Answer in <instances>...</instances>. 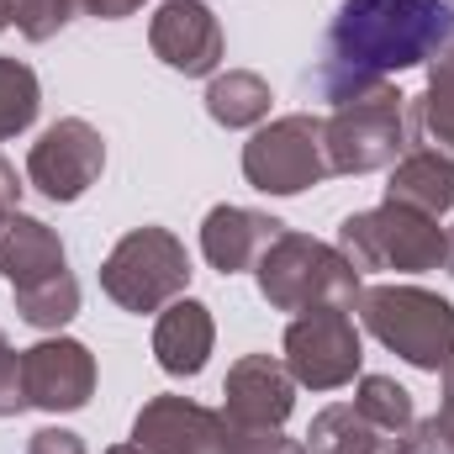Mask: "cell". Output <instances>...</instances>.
Segmentation results:
<instances>
[{"label": "cell", "instance_id": "cell-1", "mask_svg": "<svg viewBox=\"0 0 454 454\" xmlns=\"http://www.w3.org/2000/svg\"><path fill=\"white\" fill-rule=\"evenodd\" d=\"M450 0H339L323 32V59L307 74V90L343 106L402 69H428V59L450 43Z\"/></svg>", "mask_w": 454, "mask_h": 454}, {"label": "cell", "instance_id": "cell-2", "mask_svg": "<svg viewBox=\"0 0 454 454\" xmlns=\"http://www.w3.org/2000/svg\"><path fill=\"white\" fill-rule=\"evenodd\" d=\"M254 280H259V296L275 307V312H317V307H343L354 312L364 280L354 270V259L343 254L339 243H323L312 232H280L259 264H254Z\"/></svg>", "mask_w": 454, "mask_h": 454}, {"label": "cell", "instance_id": "cell-3", "mask_svg": "<svg viewBox=\"0 0 454 454\" xmlns=\"http://www.w3.org/2000/svg\"><path fill=\"white\" fill-rule=\"evenodd\" d=\"M364 333L386 343L396 359H407L412 370L439 375L454 359V301L423 286H364L354 301Z\"/></svg>", "mask_w": 454, "mask_h": 454}, {"label": "cell", "instance_id": "cell-4", "mask_svg": "<svg viewBox=\"0 0 454 454\" xmlns=\"http://www.w3.org/2000/svg\"><path fill=\"white\" fill-rule=\"evenodd\" d=\"M339 248L354 259L359 275L386 270V275H423V270H444L450 254V227L434 217L380 201L370 212H348L339 223Z\"/></svg>", "mask_w": 454, "mask_h": 454}, {"label": "cell", "instance_id": "cell-5", "mask_svg": "<svg viewBox=\"0 0 454 454\" xmlns=\"http://www.w3.org/2000/svg\"><path fill=\"white\" fill-rule=\"evenodd\" d=\"M191 286V254L185 243L159 223H143L116 238V248L101 259V291L112 296L121 312H164L180 301Z\"/></svg>", "mask_w": 454, "mask_h": 454}, {"label": "cell", "instance_id": "cell-6", "mask_svg": "<svg viewBox=\"0 0 454 454\" xmlns=\"http://www.w3.org/2000/svg\"><path fill=\"white\" fill-rule=\"evenodd\" d=\"M323 143H328V169L333 175L391 169L407 148H418L412 121H407V96L386 80V85L333 106V116L323 121Z\"/></svg>", "mask_w": 454, "mask_h": 454}, {"label": "cell", "instance_id": "cell-7", "mask_svg": "<svg viewBox=\"0 0 454 454\" xmlns=\"http://www.w3.org/2000/svg\"><path fill=\"white\" fill-rule=\"evenodd\" d=\"M328 169V143H323V116L291 112L275 116L264 127H254V137L243 143V180L264 196H301L312 185H323Z\"/></svg>", "mask_w": 454, "mask_h": 454}, {"label": "cell", "instance_id": "cell-8", "mask_svg": "<svg viewBox=\"0 0 454 454\" xmlns=\"http://www.w3.org/2000/svg\"><path fill=\"white\" fill-rule=\"evenodd\" d=\"M280 359L291 370L296 386L307 391H339L359 380V364H364V343L359 328L343 307H317V312H301L291 317L286 339H280Z\"/></svg>", "mask_w": 454, "mask_h": 454}, {"label": "cell", "instance_id": "cell-9", "mask_svg": "<svg viewBox=\"0 0 454 454\" xmlns=\"http://www.w3.org/2000/svg\"><path fill=\"white\" fill-rule=\"evenodd\" d=\"M101 169H106V137L85 116H59L27 153V185L59 207L80 201L101 180Z\"/></svg>", "mask_w": 454, "mask_h": 454}, {"label": "cell", "instance_id": "cell-10", "mask_svg": "<svg viewBox=\"0 0 454 454\" xmlns=\"http://www.w3.org/2000/svg\"><path fill=\"white\" fill-rule=\"evenodd\" d=\"M148 48H153V59L164 69H175L185 80H212L223 69L227 37L212 5H201V0H164L148 16Z\"/></svg>", "mask_w": 454, "mask_h": 454}, {"label": "cell", "instance_id": "cell-11", "mask_svg": "<svg viewBox=\"0 0 454 454\" xmlns=\"http://www.w3.org/2000/svg\"><path fill=\"white\" fill-rule=\"evenodd\" d=\"M21 391L37 412H80L96 396V354L64 333L37 339L32 348H21Z\"/></svg>", "mask_w": 454, "mask_h": 454}, {"label": "cell", "instance_id": "cell-12", "mask_svg": "<svg viewBox=\"0 0 454 454\" xmlns=\"http://www.w3.org/2000/svg\"><path fill=\"white\" fill-rule=\"evenodd\" d=\"M227 418L191 396H148L132 418V444L143 454H227Z\"/></svg>", "mask_w": 454, "mask_h": 454}, {"label": "cell", "instance_id": "cell-13", "mask_svg": "<svg viewBox=\"0 0 454 454\" xmlns=\"http://www.w3.org/2000/svg\"><path fill=\"white\" fill-rule=\"evenodd\" d=\"M296 412V380L275 354H243L223 380L227 428H286Z\"/></svg>", "mask_w": 454, "mask_h": 454}, {"label": "cell", "instance_id": "cell-14", "mask_svg": "<svg viewBox=\"0 0 454 454\" xmlns=\"http://www.w3.org/2000/svg\"><path fill=\"white\" fill-rule=\"evenodd\" d=\"M280 232H286L280 217L223 201V207H212V212L201 217V254H207V264H212L217 275H243V270L259 264V254H264Z\"/></svg>", "mask_w": 454, "mask_h": 454}, {"label": "cell", "instance_id": "cell-15", "mask_svg": "<svg viewBox=\"0 0 454 454\" xmlns=\"http://www.w3.org/2000/svg\"><path fill=\"white\" fill-rule=\"evenodd\" d=\"M212 343H217V323H212V307L196 301V296H180L159 312L153 323V359L164 375L175 380H191L207 370L212 359Z\"/></svg>", "mask_w": 454, "mask_h": 454}, {"label": "cell", "instance_id": "cell-16", "mask_svg": "<svg viewBox=\"0 0 454 454\" xmlns=\"http://www.w3.org/2000/svg\"><path fill=\"white\" fill-rule=\"evenodd\" d=\"M59 270H69V254H64V238L43 217H27V212L0 217V280L11 291L37 286V280H48Z\"/></svg>", "mask_w": 454, "mask_h": 454}, {"label": "cell", "instance_id": "cell-17", "mask_svg": "<svg viewBox=\"0 0 454 454\" xmlns=\"http://www.w3.org/2000/svg\"><path fill=\"white\" fill-rule=\"evenodd\" d=\"M386 201L412 207V212H423L434 223L450 217L454 212V153H444V148H407L391 164Z\"/></svg>", "mask_w": 454, "mask_h": 454}, {"label": "cell", "instance_id": "cell-18", "mask_svg": "<svg viewBox=\"0 0 454 454\" xmlns=\"http://www.w3.org/2000/svg\"><path fill=\"white\" fill-rule=\"evenodd\" d=\"M307 454H402V439L375 428L354 402H333V407H323L312 418Z\"/></svg>", "mask_w": 454, "mask_h": 454}, {"label": "cell", "instance_id": "cell-19", "mask_svg": "<svg viewBox=\"0 0 454 454\" xmlns=\"http://www.w3.org/2000/svg\"><path fill=\"white\" fill-rule=\"evenodd\" d=\"M407 121H412V137L454 153V32L450 43L428 59L423 96H407Z\"/></svg>", "mask_w": 454, "mask_h": 454}, {"label": "cell", "instance_id": "cell-20", "mask_svg": "<svg viewBox=\"0 0 454 454\" xmlns=\"http://www.w3.org/2000/svg\"><path fill=\"white\" fill-rule=\"evenodd\" d=\"M270 106H275V96H270V80L264 74H254V69H217L212 74V85H207V116L227 127V132H238V127H264L270 121Z\"/></svg>", "mask_w": 454, "mask_h": 454}, {"label": "cell", "instance_id": "cell-21", "mask_svg": "<svg viewBox=\"0 0 454 454\" xmlns=\"http://www.w3.org/2000/svg\"><path fill=\"white\" fill-rule=\"evenodd\" d=\"M16 317H21L27 328L59 333L64 323L80 317V280H74L69 270H59V275H48V280H37V286H21V291H16Z\"/></svg>", "mask_w": 454, "mask_h": 454}, {"label": "cell", "instance_id": "cell-22", "mask_svg": "<svg viewBox=\"0 0 454 454\" xmlns=\"http://www.w3.org/2000/svg\"><path fill=\"white\" fill-rule=\"evenodd\" d=\"M37 112H43V85H37L32 64L0 53V143L27 132L37 121Z\"/></svg>", "mask_w": 454, "mask_h": 454}, {"label": "cell", "instance_id": "cell-23", "mask_svg": "<svg viewBox=\"0 0 454 454\" xmlns=\"http://www.w3.org/2000/svg\"><path fill=\"white\" fill-rule=\"evenodd\" d=\"M354 407L375 423V428H386V434H407L412 428V418H418V407H412V391L407 386H396L391 375H359V386H354Z\"/></svg>", "mask_w": 454, "mask_h": 454}, {"label": "cell", "instance_id": "cell-24", "mask_svg": "<svg viewBox=\"0 0 454 454\" xmlns=\"http://www.w3.org/2000/svg\"><path fill=\"white\" fill-rule=\"evenodd\" d=\"M74 16H80V0H11V27H16L27 43L59 37Z\"/></svg>", "mask_w": 454, "mask_h": 454}, {"label": "cell", "instance_id": "cell-25", "mask_svg": "<svg viewBox=\"0 0 454 454\" xmlns=\"http://www.w3.org/2000/svg\"><path fill=\"white\" fill-rule=\"evenodd\" d=\"M402 454H454V428L434 418H412V428L402 434Z\"/></svg>", "mask_w": 454, "mask_h": 454}, {"label": "cell", "instance_id": "cell-26", "mask_svg": "<svg viewBox=\"0 0 454 454\" xmlns=\"http://www.w3.org/2000/svg\"><path fill=\"white\" fill-rule=\"evenodd\" d=\"M27 412V391H21V348H11V339L0 333V418Z\"/></svg>", "mask_w": 454, "mask_h": 454}, {"label": "cell", "instance_id": "cell-27", "mask_svg": "<svg viewBox=\"0 0 454 454\" xmlns=\"http://www.w3.org/2000/svg\"><path fill=\"white\" fill-rule=\"evenodd\" d=\"M27 454H90V450H85V439L69 434V428H37V434L27 439Z\"/></svg>", "mask_w": 454, "mask_h": 454}, {"label": "cell", "instance_id": "cell-28", "mask_svg": "<svg viewBox=\"0 0 454 454\" xmlns=\"http://www.w3.org/2000/svg\"><path fill=\"white\" fill-rule=\"evenodd\" d=\"M137 11H143V0H80V16H96V21H121Z\"/></svg>", "mask_w": 454, "mask_h": 454}, {"label": "cell", "instance_id": "cell-29", "mask_svg": "<svg viewBox=\"0 0 454 454\" xmlns=\"http://www.w3.org/2000/svg\"><path fill=\"white\" fill-rule=\"evenodd\" d=\"M5 212H21V180H16L11 159H0V217Z\"/></svg>", "mask_w": 454, "mask_h": 454}, {"label": "cell", "instance_id": "cell-30", "mask_svg": "<svg viewBox=\"0 0 454 454\" xmlns=\"http://www.w3.org/2000/svg\"><path fill=\"white\" fill-rule=\"evenodd\" d=\"M439 375H444V407H439V418H444V423L454 428V359L444 364V370H439Z\"/></svg>", "mask_w": 454, "mask_h": 454}, {"label": "cell", "instance_id": "cell-31", "mask_svg": "<svg viewBox=\"0 0 454 454\" xmlns=\"http://www.w3.org/2000/svg\"><path fill=\"white\" fill-rule=\"evenodd\" d=\"M11 27V0H0V32Z\"/></svg>", "mask_w": 454, "mask_h": 454}, {"label": "cell", "instance_id": "cell-32", "mask_svg": "<svg viewBox=\"0 0 454 454\" xmlns=\"http://www.w3.org/2000/svg\"><path fill=\"white\" fill-rule=\"evenodd\" d=\"M106 454H143V450H137V444H112Z\"/></svg>", "mask_w": 454, "mask_h": 454}, {"label": "cell", "instance_id": "cell-33", "mask_svg": "<svg viewBox=\"0 0 454 454\" xmlns=\"http://www.w3.org/2000/svg\"><path fill=\"white\" fill-rule=\"evenodd\" d=\"M444 270L454 275V227H450V254H444Z\"/></svg>", "mask_w": 454, "mask_h": 454}, {"label": "cell", "instance_id": "cell-34", "mask_svg": "<svg viewBox=\"0 0 454 454\" xmlns=\"http://www.w3.org/2000/svg\"><path fill=\"white\" fill-rule=\"evenodd\" d=\"M450 5H454V0H450Z\"/></svg>", "mask_w": 454, "mask_h": 454}]
</instances>
